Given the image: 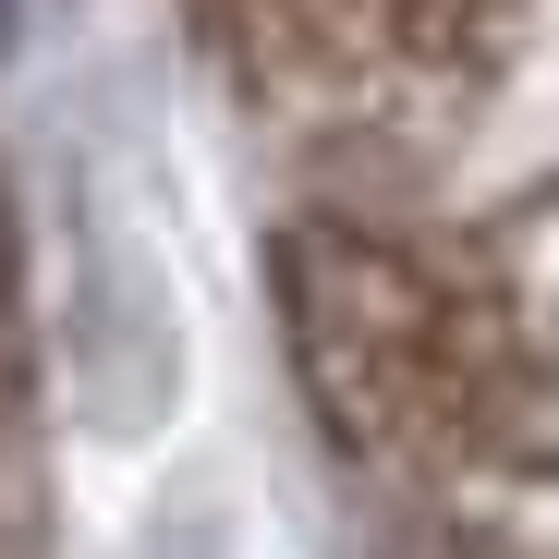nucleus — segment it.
I'll use <instances>...</instances> for the list:
<instances>
[{
	"mask_svg": "<svg viewBox=\"0 0 559 559\" xmlns=\"http://www.w3.org/2000/svg\"><path fill=\"white\" fill-rule=\"evenodd\" d=\"M438 559H559V547H535V535H462V547H438Z\"/></svg>",
	"mask_w": 559,
	"mask_h": 559,
	"instance_id": "obj_3",
	"label": "nucleus"
},
{
	"mask_svg": "<svg viewBox=\"0 0 559 559\" xmlns=\"http://www.w3.org/2000/svg\"><path fill=\"white\" fill-rule=\"evenodd\" d=\"M280 329L317 426L426 499L523 487L547 462V353L487 267L365 219H305L280 231Z\"/></svg>",
	"mask_w": 559,
	"mask_h": 559,
	"instance_id": "obj_1",
	"label": "nucleus"
},
{
	"mask_svg": "<svg viewBox=\"0 0 559 559\" xmlns=\"http://www.w3.org/2000/svg\"><path fill=\"white\" fill-rule=\"evenodd\" d=\"M195 25L255 98H341L378 61V0H195Z\"/></svg>",
	"mask_w": 559,
	"mask_h": 559,
	"instance_id": "obj_2",
	"label": "nucleus"
}]
</instances>
